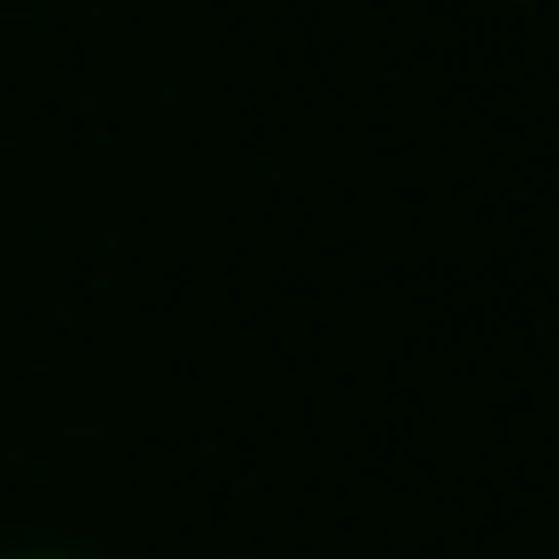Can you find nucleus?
<instances>
[{"instance_id": "1", "label": "nucleus", "mask_w": 559, "mask_h": 559, "mask_svg": "<svg viewBox=\"0 0 559 559\" xmlns=\"http://www.w3.org/2000/svg\"><path fill=\"white\" fill-rule=\"evenodd\" d=\"M0 559H83V551H58V543H41V551H0Z\"/></svg>"}]
</instances>
